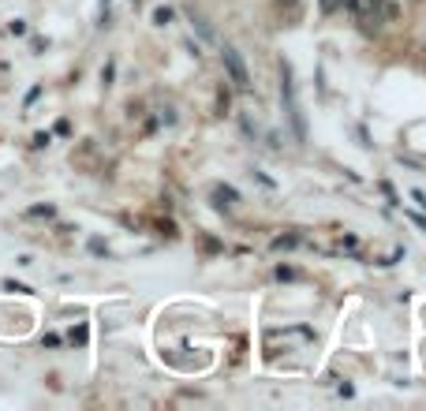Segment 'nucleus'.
I'll return each mask as SVG.
<instances>
[{
  "instance_id": "nucleus-1",
  "label": "nucleus",
  "mask_w": 426,
  "mask_h": 411,
  "mask_svg": "<svg viewBox=\"0 0 426 411\" xmlns=\"http://www.w3.org/2000/svg\"><path fill=\"white\" fill-rule=\"evenodd\" d=\"M281 97H284V109H288V116H292V127H296V139L303 142V139H307V124H303L296 90H292V68H288V64H281Z\"/></svg>"
},
{
  "instance_id": "nucleus-2",
  "label": "nucleus",
  "mask_w": 426,
  "mask_h": 411,
  "mask_svg": "<svg viewBox=\"0 0 426 411\" xmlns=\"http://www.w3.org/2000/svg\"><path fill=\"white\" fill-rule=\"evenodd\" d=\"M221 60H225V71H228V82L236 86V90H251V75H247V64H243V56H240L236 49H232V46H225Z\"/></svg>"
},
{
  "instance_id": "nucleus-3",
  "label": "nucleus",
  "mask_w": 426,
  "mask_h": 411,
  "mask_svg": "<svg viewBox=\"0 0 426 411\" xmlns=\"http://www.w3.org/2000/svg\"><path fill=\"white\" fill-rule=\"evenodd\" d=\"M169 19H172V8H157V11H154V23H157V26H165Z\"/></svg>"
},
{
  "instance_id": "nucleus-4",
  "label": "nucleus",
  "mask_w": 426,
  "mask_h": 411,
  "mask_svg": "<svg viewBox=\"0 0 426 411\" xmlns=\"http://www.w3.org/2000/svg\"><path fill=\"white\" fill-rule=\"evenodd\" d=\"M363 4H366V11H371V16H378V11L385 8V0H363Z\"/></svg>"
},
{
  "instance_id": "nucleus-5",
  "label": "nucleus",
  "mask_w": 426,
  "mask_h": 411,
  "mask_svg": "<svg viewBox=\"0 0 426 411\" xmlns=\"http://www.w3.org/2000/svg\"><path fill=\"white\" fill-rule=\"evenodd\" d=\"M341 4H344L348 11H359V8H363V0H341Z\"/></svg>"
},
{
  "instance_id": "nucleus-6",
  "label": "nucleus",
  "mask_w": 426,
  "mask_h": 411,
  "mask_svg": "<svg viewBox=\"0 0 426 411\" xmlns=\"http://www.w3.org/2000/svg\"><path fill=\"white\" fill-rule=\"evenodd\" d=\"M281 4H296V0H281Z\"/></svg>"
},
{
  "instance_id": "nucleus-7",
  "label": "nucleus",
  "mask_w": 426,
  "mask_h": 411,
  "mask_svg": "<svg viewBox=\"0 0 426 411\" xmlns=\"http://www.w3.org/2000/svg\"><path fill=\"white\" fill-rule=\"evenodd\" d=\"M105 4H109V0H105Z\"/></svg>"
}]
</instances>
